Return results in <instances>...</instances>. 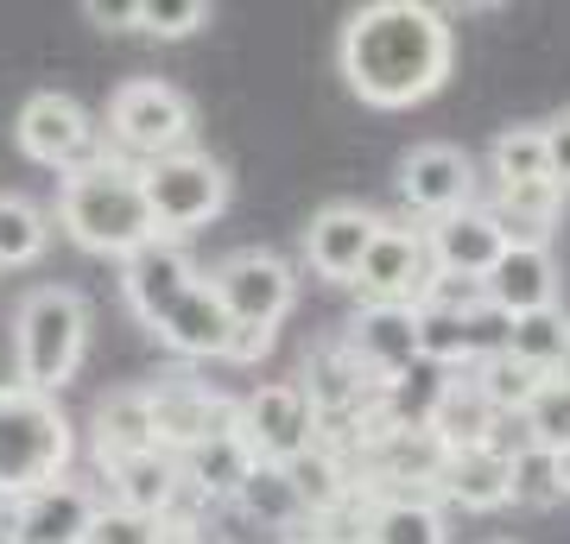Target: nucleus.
I'll return each mask as SVG.
<instances>
[{
  "label": "nucleus",
  "instance_id": "nucleus-1",
  "mask_svg": "<svg viewBox=\"0 0 570 544\" xmlns=\"http://www.w3.org/2000/svg\"><path fill=\"white\" fill-rule=\"evenodd\" d=\"M456 39L425 0H374L343 26V77L367 108H412L444 89Z\"/></svg>",
  "mask_w": 570,
  "mask_h": 544
},
{
  "label": "nucleus",
  "instance_id": "nucleus-2",
  "mask_svg": "<svg viewBox=\"0 0 570 544\" xmlns=\"http://www.w3.org/2000/svg\"><path fill=\"white\" fill-rule=\"evenodd\" d=\"M58 222L82 254H115V260L140 254L146 241H159L153 209L140 197V165L108 159V152L58 184Z\"/></svg>",
  "mask_w": 570,
  "mask_h": 544
},
{
  "label": "nucleus",
  "instance_id": "nucleus-3",
  "mask_svg": "<svg viewBox=\"0 0 570 544\" xmlns=\"http://www.w3.org/2000/svg\"><path fill=\"white\" fill-rule=\"evenodd\" d=\"M82 348H89V298L77 285H39L20 298L13 317V386L58 399L77 380Z\"/></svg>",
  "mask_w": 570,
  "mask_h": 544
},
{
  "label": "nucleus",
  "instance_id": "nucleus-4",
  "mask_svg": "<svg viewBox=\"0 0 570 544\" xmlns=\"http://www.w3.org/2000/svg\"><path fill=\"white\" fill-rule=\"evenodd\" d=\"M70 456H77V431L63 418V405L13 380L0 386V501H26L63 482Z\"/></svg>",
  "mask_w": 570,
  "mask_h": 544
},
{
  "label": "nucleus",
  "instance_id": "nucleus-5",
  "mask_svg": "<svg viewBox=\"0 0 570 544\" xmlns=\"http://www.w3.org/2000/svg\"><path fill=\"white\" fill-rule=\"evenodd\" d=\"M140 197H146V209H153L159 241H178V235L216 222L228 209V165L197 152V146H184L171 159L140 165Z\"/></svg>",
  "mask_w": 570,
  "mask_h": 544
},
{
  "label": "nucleus",
  "instance_id": "nucleus-6",
  "mask_svg": "<svg viewBox=\"0 0 570 544\" xmlns=\"http://www.w3.org/2000/svg\"><path fill=\"white\" fill-rule=\"evenodd\" d=\"M209 291L223 298L228 323L242 329V336H279L285 310L298 298V279H292V266L279 254H266V247H242V254H228L204 273Z\"/></svg>",
  "mask_w": 570,
  "mask_h": 544
},
{
  "label": "nucleus",
  "instance_id": "nucleus-7",
  "mask_svg": "<svg viewBox=\"0 0 570 544\" xmlns=\"http://www.w3.org/2000/svg\"><path fill=\"white\" fill-rule=\"evenodd\" d=\"M108 133L140 165L171 159V152L190 146V101H184V89H171L159 77H134L108 101Z\"/></svg>",
  "mask_w": 570,
  "mask_h": 544
},
{
  "label": "nucleus",
  "instance_id": "nucleus-8",
  "mask_svg": "<svg viewBox=\"0 0 570 544\" xmlns=\"http://www.w3.org/2000/svg\"><path fill=\"white\" fill-rule=\"evenodd\" d=\"M13 140L32 165H51L58 178L82 171V165L102 159V127L89 121V108L77 96H63V89H39V96H26L20 121H13Z\"/></svg>",
  "mask_w": 570,
  "mask_h": 544
},
{
  "label": "nucleus",
  "instance_id": "nucleus-9",
  "mask_svg": "<svg viewBox=\"0 0 570 544\" xmlns=\"http://www.w3.org/2000/svg\"><path fill=\"white\" fill-rule=\"evenodd\" d=\"M235 437L247 444V456L266 468L298 463L317 444V412H311L305 386L298 380H266L235 405Z\"/></svg>",
  "mask_w": 570,
  "mask_h": 544
},
{
  "label": "nucleus",
  "instance_id": "nucleus-10",
  "mask_svg": "<svg viewBox=\"0 0 570 544\" xmlns=\"http://www.w3.org/2000/svg\"><path fill=\"white\" fill-rule=\"evenodd\" d=\"M146 418H153V449L184 456L190 444H204L209 431H223L235 418V405H223L197 374H165L146 386Z\"/></svg>",
  "mask_w": 570,
  "mask_h": 544
},
{
  "label": "nucleus",
  "instance_id": "nucleus-11",
  "mask_svg": "<svg viewBox=\"0 0 570 544\" xmlns=\"http://www.w3.org/2000/svg\"><path fill=\"white\" fill-rule=\"evenodd\" d=\"M400 197H406L412 216L444 222V216H456V209L475 202V165H469V152H456L444 140L412 146L406 165H400Z\"/></svg>",
  "mask_w": 570,
  "mask_h": 544
},
{
  "label": "nucleus",
  "instance_id": "nucleus-12",
  "mask_svg": "<svg viewBox=\"0 0 570 544\" xmlns=\"http://www.w3.org/2000/svg\"><path fill=\"white\" fill-rule=\"evenodd\" d=\"M431 279V254H425V228L406 222H381V235L367 241L355 285L367 291V304H419Z\"/></svg>",
  "mask_w": 570,
  "mask_h": 544
},
{
  "label": "nucleus",
  "instance_id": "nucleus-13",
  "mask_svg": "<svg viewBox=\"0 0 570 544\" xmlns=\"http://www.w3.org/2000/svg\"><path fill=\"white\" fill-rule=\"evenodd\" d=\"M343 355L362 367L374 386L393 380V374H406V367L419 362V317H412V304H362V310L348 317Z\"/></svg>",
  "mask_w": 570,
  "mask_h": 544
},
{
  "label": "nucleus",
  "instance_id": "nucleus-14",
  "mask_svg": "<svg viewBox=\"0 0 570 544\" xmlns=\"http://www.w3.org/2000/svg\"><path fill=\"white\" fill-rule=\"evenodd\" d=\"M374 235H381V216H374V209H362V202H324L305 228L311 273L330 279V285H355V266H362Z\"/></svg>",
  "mask_w": 570,
  "mask_h": 544
},
{
  "label": "nucleus",
  "instance_id": "nucleus-15",
  "mask_svg": "<svg viewBox=\"0 0 570 544\" xmlns=\"http://www.w3.org/2000/svg\"><path fill=\"white\" fill-rule=\"evenodd\" d=\"M197 279H204V273H197V260H190L178 241H146L140 254L121 260V291H127V304H134V317H140L146 329H153Z\"/></svg>",
  "mask_w": 570,
  "mask_h": 544
},
{
  "label": "nucleus",
  "instance_id": "nucleus-16",
  "mask_svg": "<svg viewBox=\"0 0 570 544\" xmlns=\"http://www.w3.org/2000/svg\"><path fill=\"white\" fill-rule=\"evenodd\" d=\"M425 254H431V273H456V279H489V266L508 254V235L494 222L482 202H469L456 216L425 228Z\"/></svg>",
  "mask_w": 570,
  "mask_h": 544
},
{
  "label": "nucleus",
  "instance_id": "nucleus-17",
  "mask_svg": "<svg viewBox=\"0 0 570 544\" xmlns=\"http://www.w3.org/2000/svg\"><path fill=\"white\" fill-rule=\"evenodd\" d=\"M96 494L82 482H51L39 494L13 501V520H7V544H82L89 520H96Z\"/></svg>",
  "mask_w": 570,
  "mask_h": 544
},
{
  "label": "nucleus",
  "instance_id": "nucleus-18",
  "mask_svg": "<svg viewBox=\"0 0 570 544\" xmlns=\"http://www.w3.org/2000/svg\"><path fill=\"white\" fill-rule=\"evenodd\" d=\"M153 336H159L165 348H178L184 362H223V355H228V336H235V323H228L223 298L209 291V279H197L159 323H153Z\"/></svg>",
  "mask_w": 570,
  "mask_h": 544
},
{
  "label": "nucleus",
  "instance_id": "nucleus-19",
  "mask_svg": "<svg viewBox=\"0 0 570 544\" xmlns=\"http://www.w3.org/2000/svg\"><path fill=\"white\" fill-rule=\"evenodd\" d=\"M482 291H489V304L501 317L551 310V304H558V260H551V247H508V254L489 266Z\"/></svg>",
  "mask_w": 570,
  "mask_h": 544
},
{
  "label": "nucleus",
  "instance_id": "nucleus-20",
  "mask_svg": "<svg viewBox=\"0 0 570 544\" xmlns=\"http://www.w3.org/2000/svg\"><path fill=\"white\" fill-rule=\"evenodd\" d=\"M247 468H254V456H247V444L235 437V418L223 424V431H209L204 444H190L178 456V482L197 494V501H235V487L247 482Z\"/></svg>",
  "mask_w": 570,
  "mask_h": 544
},
{
  "label": "nucleus",
  "instance_id": "nucleus-21",
  "mask_svg": "<svg viewBox=\"0 0 570 544\" xmlns=\"http://www.w3.org/2000/svg\"><path fill=\"white\" fill-rule=\"evenodd\" d=\"M108 482H115V506L127 513H146V520H165L178 506V456L165 449H140V456H121V463H102Z\"/></svg>",
  "mask_w": 570,
  "mask_h": 544
},
{
  "label": "nucleus",
  "instance_id": "nucleus-22",
  "mask_svg": "<svg viewBox=\"0 0 570 544\" xmlns=\"http://www.w3.org/2000/svg\"><path fill=\"white\" fill-rule=\"evenodd\" d=\"M438 494H450V501L469 506V513H494V506H508V456H494L489 444L444 449Z\"/></svg>",
  "mask_w": 570,
  "mask_h": 544
},
{
  "label": "nucleus",
  "instance_id": "nucleus-23",
  "mask_svg": "<svg viewBox=\"0 0 570 544\" xmlns=\"http://www.w3.org/2000/svg\"><path fill=\"white\" fill-rule=\"evenodd\" d=\"M482 209L501 222L508 247H551V228L564 216V190L558 184H513V190H501Z\"/></svg>",
  "mask_w": 570,
  "mask_h": 544
},
{
  "label": "nucleus",
  "instance_id": "nucleus-24",
  "mask_svg": "<svg viewBox=\"0 0 570 544\" xmlns=\"http://www.w3.org/2000/svg\"><path fill=\"white\" fill-rule=\"evenodd\" d=\"M367 463H374L381 482H393V494H400V482H431L438 487L444 444H438L431 431H374V437H367Z\"/></svg>",
  "mask_w": 570,
  "mask_h": 544
},
{
  "label": "nucleus",
  "instance_id": "nucleus-25",
  "mask_svg": "<svg viewBox=\"0 0 570 544\" xmlns=\"http://www.w3.org/2000/svg\"><path fill=\"white\" fill-rule=\"evenodd\" d=\"M153 449V418H146V386H121L96 405V456L102 463H121V456H140Z\"/></svg>",
  "mask_w": 570,
  "mask_h": 544
},
{
  "label": "nucleus",
  "instance_id": "nucleus-26",
  "mask_svg": "<svg viewBox=\"0 0 570 544\" xmlns=\"http://www.w3.org/2000/svg\"><path fill=\"white\" fill-rule=\"evenodd\" d=\"M367 544H450V532L425 494H387L367 506Z\"/></svg>",
  "mask_w": 570,
  "mask_h": 544
},
{
  "label": "nucleus",
  "instance_id": "nucleus-27",
  "mask_svg": "<svg viewBox=\"0 0 570 544\" xmlns=\"http://www.w3.org/2000/svg\"><path fill=\"white\" fill-rule=\"evenodd\" d=\"M489 431H494L489 399L475 393V380H456V374H450L444 399H438V412H431V437H438L444 449H475V444H489Z\"/></svg>",
  "mask_w": 570,
  "mask_h": 544
},
{
  "label": "nucleus",
  "instance_id": "nucleus-28",
  "mask_svg": "<svg viewBox=\"0 0 570 544\" xmlns=\"http://www.w3.org/2000/svg\"><path fill=\"white\" fill-rule=\"evenodd\" d=\"M508 355L520 367H532V374H558L564 367V355H570V323H564V310L551 304V310H532V317H513V329H508Z\"/></svg>",
  "mask_w": 570,
  "mask_h": 544
},
{
  "label": "nucleus",
  "instance_id": "nucleus-29",
  "mask_svg": "<svg viewBox=\"0 0 570 544\" xmlns=\"http://www.w3.org/2000/svg\"><path fill=\"white\" fill-rule=\"evenodd\" d=\"M235 506H242L247 520L273 525V532H292V525L311 520L305 501H298V494H292V482H285V468H266V463L247 468V482L235 487Z\"/></svg>",
  "mask_w": 570,
  "mask_h": 544
},
{
  "label": "nucleus",
  "instance_id": "nucleus-30",
  "mask_svg": "<svg viewBox=\"0 0 570 544\" xmlns=\"http://www.w3.org/2000/svg\"><path fill=\"white\" fill-rule=\"evenodd\" d=\"M285 482H292V494L305 501L311 520H317V513H330V506H343L348 494H355V475H348V468L336 463L324 444H311L298 463H285Z\"/></svg>",
  "mask_w": 570,
  "mask_h": 544
},
{
  "label": "nucleus",
  "instance_id": "nucleus-31",
  "mask_svg": "<svg viewBox=\"0 0 570 544\" xmlns=\"http://www.w3.org/2000/svg\"><path fill=\"white\" fill-rule=\"evenodd\" d=\"M51 241V222H45V209L32 197H13V190H0V266L13 273V266H32Z\"/></svg>",
  "mask_w": 570,
  "mask_h": 544
},
{
  "label": "nucleus",
  "instance_id": "nucleus-32",
  "mask_svg": "<svg viewBox=\"0 0 570 544\" xmlns=\"http://www.w3.org/2000/svg\"><path fill=\"white\" fill-rule=\"evenodd\" d=\"M469 380H475V393L489 399L494 418H520V412H527V399L539 393V380H546V374L520 367L513 355H489V362H475V374H469Z\"/></svg>",
  "mask_w": 570,
  "mask_h": 544
},
{
  "label": "nucleus",
  "instance_id": "nucleus-33",
  "mask_svg": "<svg viewBox=\"0 0 570 544\" xmlns=\"http://www.w3.org/2000/svg\"><path fill=\"white\" fill-rule=\"evenodd\" d=\"M520 431H527L532 449H570V380H539V393L527 399V412H520Z\"/></svg>",
  "mask_w": 570,
  "mask_h": 544
},
{
  "label": "nucleus",
  "instance_id": "nucleus-34",
  "mask_svg": "<svg viewBox=\"0 0 570 544\" xmlns=\"http://www.w3.org/2000/svg\"><path fill=\"white\" fill-rule=\"evenodd\" d=\"M494 184L513 190V184H546V133L539 127H501L494 133Z\"/></svg>",
  "mask_w": 570,
  "mask_h": 544
},
{
  "label": "nucleus",
  "instance_id": "nucleus-35",
  "mask_svg": "<svg viewBox=\"0 0 570 544\" xmlns=\"http://www.w3.org/2000/svg\"><path fill=\"white\" fill-rule=\"evenodd\" d=\"M508 501L513 506H558V468H551V449H520L508 463Z\"/></svg>",
  "mask_w": 570,
  "mask_h": 544
},
{
  "label": "nucleus",
  "instance_id": "nucleus-36",
  "mask_svg": "<svg viewBox=\"0 0 570 544\" xmlns=\"http://www.w3.org/2000/svg\"><path fill=\"white\" fill-rule=\"evenodd\" d=\"M197 26H209V0H140L134 32L146 39H190Z\"/></svg>",
  "mask_w": 570,
  "mask_h": 544
},
{
  "label": "nucleus",
  "instance_id": "nucleus-37",
  "mask_svg": "<svg viewBox=\"0 0 570 544\" xmlns=\"http://www.w3.org/2000/svg\"><path fill=\"white\" fill-rule=\"evenodd\" d=\"M82 544H165V520H146V513H127V506H96Z\"/></svg>",
  "mask_w": 570,
  "mask_h": 544
},
{
  "label": "nucleus",
  "instance_id": "nucleus-38",
  "mask_svg": "<svg viewBox=\"0 0 570 544\" xmlns=\"http://www.w3.org/2000/svg\"><path fill=\"white\" fill-rule=\"evenodd\" d=\"M475 304H489L482 279H456V273H431L419 291V310H444V317H469Z\"/></svg>",
  "mask_w": 570,
  "mask_h": 544
},
{
  "label": "nucleus",
  "instance_id": "nucleus-39",
  "mask_svg": "<svg viewBox=\"0 0 570 544\" xmlns=\"http://www.w3.org/2000/svg\"><path fill=\"white\" fill-rule=\"evenodd\" d=\"M508 329H513V317H501L494 304H475V310L463 317L469 367H475V362H489V355H508Z\"/></svg>",
  "mask_w": 570,
  "mask_h": 544
},
{
  "label": "nucleus",
  "instance_id": "nucleus-40",
  "mask_svg": "<svg viewBox=\"0 0 570 544\" xmlns=\"http://www.w3.org/2000/svg\"><path fill=\"white\" fill-rule=\"evenodd\" d=\"M539 133H546V184L570 190V108L558 115V121H546Z\"/></svg>",
  "mask_w": 570,
  "mask_h": 544
},
{
  "label": "nucleus",
  "instance_id": "nucleus-41",
  "mask_svg": "<svg viewBox=\"0 0 570 544\" xmlns=\"http://www.w3.org/2000/svg\"><path fill=\"white\" fill-rule=\"evenodd\" d=\"M82 13H89L96 26H108V32H127V26H134V13H140V0H134V7H127V0H115V7H108V0H89Z\"/></svg>",
  "mask_w": 570,
  "mask_h": 544
},
{
  "label": "nucleus",
  "instance_id": "nucleus-42",
  "mask_svg": "<svg viewBox=\"0 0 570 544\" xmlns=\"http://www.w3.org/2000/svg\"><path fill=\"white\" fill-rule=\"evenodd\" d=\"M551 468H558V494H570V449H558V456H551Z\"/></svg>",
  "mask_w": 570,
  "mask_h": 544
},
{
  "label": "nucleus",
  "instance_id": "nucleus-43",
  "mask_svg": "<svg viewBox=\"0 0 570 544\" xmlns=\"http://www.w3.org/2000/svg\"><path fill=\"white\" fill-rule=\"evenodd\" d=\"M494 544H513V538H494Z\"/></svg>",
  "mask_w": 570,
  "mask_h": 544
}]
</instances>
